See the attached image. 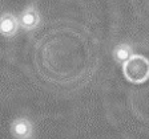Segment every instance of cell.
I'll return each mask as SVG.
<instances>
[{
  "mask_svg": "<svg viewBox=\"0 0 149 139\" xmlns=\"http://www.w3.org/2000/svg\"><path fill=\"white\" fill-rule=\"evenodd\" d=\"M20 31L17 15L11 12H4L0 15V34L6 39H12Z\"/></svg>",
  "mask_w": 149,
  "mask_h": 139,
  "instance_id": "cell-4",
  "label": "cell"
},
{
  "mask_svg": "<svg viewBox=\"0 0 149 139\" xmlns=\"http://www.w3.org/2000/svg\"><path fill=\"white\" fill-rule=\"evenodd\" d=\"M19 24H20V31L32 32L39 28L41 23V15L35 4H28L23 9L20 15L17 16Z\"/></svg>",
  "mask_w": 149,
  "mask_h": 139,
  "instance_id": "cell-2",
  "label": "cell"
},
{
  "mask_svg": "<svg viewBox=\"0 0 149 139\" xmlns=\"http://www.w3.org/2000/svg\"><path fill=\"white\" fill-rule=\"evenodd\" d=\"M11 135L15 139H33L35 125L27 117H17L11 122Z\"/></svg>",
  "mask_w": 149,
  "mask_h": 139,
  "instance_id": "cell-3",
  "label": "cell"
},
{
  "mask_svg": "<svg viewBox=\"0 0 149 139\" xmlns=\"http://www.w3.org/2000/svg\"><path fill=\"white\" fill-rule=\"evenodd\" d=\"M112 54H113V58H115L116 62L123 65L130 56L133 54V49H132V46L129 44H118V45L115 46Z\"/></svg>",
  "mask_w": 149,
  "mask_h": 139,
  "instance_id": "cell-5",
  "label": "cell"
},
{
  "mask_svg": "<svg viewBox=\"0 0 149 139\" xmlns=\"http://www.w3.org/2000/svg\"><path fill=\"white\" fill-rule=\"evenodd\" d=\"M123 74L130 83H144L149 80V58L144 54H133L123 64Z\"/></svg>",
  "mask_w": 149,
  "mask_h": 139,
  "instance_id": "cell-1",
  "label": "cell"
}]
</instances>
